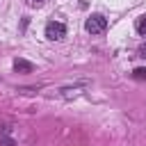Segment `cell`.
Segmentation results:
<instances>
[{"label":"cell","mask_w":146,"mask_h":146,"mask_svg":"<svg viewBox=\"0 0 146 146\" xmlns=\"http://www.w3.org/2000/svg\"><path fill=\"white\" fill-rule=\"evenodd\" d=\"M14 71L16 73H32L34 71V64L27 62V59H23V57H18V59H14Z\"/></svg>","instance_id":"3957f363"},{"label":"cell","mask_w":146,"mask_h":146,"mask_svg":"<svg viewBox=\"0 0 146 146\" xmlns=\"http://www.w3.org/2000/svg\"><path fill=\"white\" fill-rule=\"evenodd\" d=\"M132 78H135V80H146V68H144V66L135 68V71H132Z\"/></svg>","instance_id":"5b68a950"},{"label":"cell","mask_w":146,"mask_h":146,"mask_svg":"<svg viewBox=\"0 0 146 146\" xmlns=\"http://www.w3.org/2000/svg\"><path fill=\"white\" fill-rule=\"evenodd\" d=\"M0 146H16V144H14L11 137H2V139H0Z\"/></svg>","instance_id":"8992f818"},{"label":"cell","mask_w":146,"mask_h":146,"mask_svg":"<svg viewBox=\"0 0 146 146\" xmlns=\"http://www.w3.org/2000/svg\"><path fill=\"white\" fill-rule=\"evenodd\" d=\"M139 55H141V57H146V43H141V46H139Z\"/></svg>","instance_id":"52a82bcc"},{"label":"cell","mask_w":146,"mask_h":146,"mask_svg":"<svg viewBox=\"0 0 146 146\" xmlns=\"http://www.w3.org/2000/svg\"><path fill=\"white\" fill-rule=\"evenodd\" d=\"M137 32H139L141 36H146V14H144V16L137 21Z\"/></svg>","instance_id":"277c9868"},{"label":"cell","mask_w":146,"mask_h":146,"mask_svg":"<svg viewBox=\"0 0 146 146\" xmlns=\"http://www.w3.org/2000/svg\"><path fill=\"white\" fill-rule=\"evenodd\" d=\"M41 2H46V0H30V5H41Z\"/></svg>","instance_id":"ba28073f"},{"label":"cell","mask_w":146,"mask_h":146,"mask_svg":"<svg viewBox=\"0 0 146 146\" xmlns=\"http://www.w3.org/2000/svg\"><path fill=\"white\" fill-rule=\"evenodd\" d=\"M46 36H48L50 41H59V39H64V36H66V25L59 23V21H50V23L46 25Z\"/></svg>","instance_id":"7a4b0ae2"},{"label":"cell","mask_w":146,"mask_h":146,"mask_svg":"<svg viewBox=\"0 0 146 146\" xmlns=\"http://www.w3.org/2000/svg\"><path fill=\"white\" fill-rule=\"evenodd\" d=\"M84 30H87L89 34H100V32L107 30V18H105L103 14H91V16L87 18V23H84Z\"/></svg>","instance_id":"6da1fadb"}]
</instances>
